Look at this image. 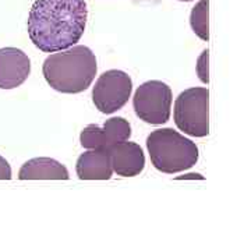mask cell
I'll return each mask as SVG.
<instances>
[{
    "label": "cell",
    "mask_w": 251,
    "mask_h": 251,
    "mask_svg": "<svg viewBox=\"0 0 251 251\" xmlns=\"http://www.w3.org/2000/svg\"><path fill=\"white\" fill-rule=\"evenodd\" d=\"M87 17L85 0H35L28 16V35L45 53L64 50L84 35Z\"/></svg>",
    "instance_id": "6da1fadb"
},
{
    "label": "cell",
    "mask_w": 251,
    "mask_h": 251,
    "mask_svg": "<svg viewBox=\"0 0 251 251\" xmlns=\"http://www.w3.org/2000/svg\"><path fill=\"white\" fill-rule=\"evenodd\" d=\"M97 72L95 53L84 45L72 46L49 54L42 64L46 82L62 94H80L88 90Z\"/></svg>",
    "instance_id": "7a4b0ae2"
},
{
    "label": "cell",
    "mask_w": 251,
    "mask_h": 251,
    "mask_svg": "<svg viewBox=\"0 0 251 251\" xmlns=\"http://www.w3.org/2000/svg\"><path fill=\"white\" fill-rule=\"evenodd\" d=\"M151 162L162 173L173 175L187 171L198 162V147L173 128H159L147 137Z\"/></svg>",
    "instance_id": "3957f363"
},
{
    "label": "cell",
    "mask_w": 251,
    "mask_h": 251,
    "mask_svg": "<svg viewBox=\"0 0 251 251\" xmlns=\"http://www.w3.org/2000/svg\"><path fill=\"white\" fill-rule=\"evenodd\" d=\"M175 125L180 131L191 137L209 134V91L194 87L183 91L175 102Z\"/></svg>",
    "instance_id": "277c9868"
},
{
    "label": "cell",
    "mask_w": 251,
    "mask_h": 251,
    "mask_svg": "<svg viewBox=\"0 0 251 251\" xmlns=\"http://www.w3.org/2000/svg\"><path fill=\"white\" fill-rule=\"evenodd\" d=\"M172 90L165 82L158 80L141 84L133 97L135 115L145 123L159 126L171 119Z\"/></svg>",
    "instance_id": "5b68a950"
},
{
    "label": "cell",
    "mask_w": 251,
    "mask_h": 251,
    "mask_svg": "<svg viewBox=\"0 0 251 251\" xmlns=\"http://www.w3.org/2000/svg\"><path fill=\"white\" fill-rule=\"evenodd\" d=\"M133 91V81L122 70H108L92 88V102L100 113L112 115L128 102Z\"/></svg>",
    "instance_id": "8992f818"
},
{
    "label": "cell",
    "mask_w": 251,
    "mask_h": 251,
    "mask_svg": "<svg viewBox=\"0 0 251 251\" xmlns=\"http://www.w3.org/2000/svg\"><path fill=\"white\" fill-rule=\"evenodd\" d=\"M131 137V126L125 117H110L105 125L87 126L80 135V143L87 150H108L112 145Z\"/></svg>",
    "instance_id": "52a82bcc"
},
{
    "label": "cell",
    "mask_w": 251,
    "mask_h": 251,
    "mask_svg": "<svg viewBox=\"0 0 251 251\" xmlns=\"http://www.w3.org/2000/svg\"><path fill=\"white\" fill-rule=\"evenodd\" d=\"M31 73V60L21 49H0V90H13L24 84Z\"/></svg>",
    "instance_id": "ba28073f"
},
{
    "label": "cell",
    "mask_w": 251,
    "mask_h": 251,
    "mask_svg": "<svg viewBox=\"0 0 251 251\" xmlns=\"http://www.w3.org/2000/svg\"><path fill=\"white\" fill-rule=\"evenodd\" d=\"M112 162V169L117 176L134 177L138 176L145 168V155L143 148L137 143H130L128 140L117 143L108 148Z\"/></svg>",
    "instance_id": "9c48e42d"
},
{
    "label": "cell",
    "mask_w": 251,
    "mask_h": 251,
    "mask_svg": "<svg viewBox=\"0 0 251 251\" xmlns=\"http://www.w3.org/2000/svg\"><path fill=\"white\" fill-rule=\"evenodd\" d=\"M75 172L81 180H109L113 175L108 150H90L81 153L75 163Z\"/></svg>",
    "instance_id": "30bf717a"
},
{
    "label": "cell",
    "mask_w": 251,
    "mask_h": 251,
    "mask_svg": "<svg viewBox=\"0 0 251 251\" xmlns=\"http://www.w3.org/2000/svg\"><path fill=\"white\" fill-rule=\"evenodd\" d=\"M20 180H69V171L52 158H34L25 162L18 173Z\"/></svg>",
    "instance_id": "8fae6325"
},
{
    "label": "cell",
    "mask_w": 251,
    "mask_h": 251,
    "mask_svg": "<svg viewBox=\"0 0 251 251\" xmlns=\"http://www.w3.org/2000/svg\"><path fill=\"white\" fill-rule=\"evenodd\" d=\"M208 16H209V0H200L193 7L190 16V24L194 34L205 42H208L209 39Z\"/></svg>",
    "instance_id": "7c38bea8"
},
{
    "label": "cell",
    "mask_w": 251,
    "mask_h": 251,
    "mask_svg": "<svg viewBox=\"0 0 251 251\" xmlns=\"http://www.w3.org/2000/svg\"><path fill=\"white\" fill-rule=\"evenodd\" d=\"M197 73L200 80L202 82H205V84L209 82V77H208V50H204L202 54L198 57Z\"/></svg>",
    "instance_id": "4fadbf2b"
},
{
    "label": "cell",
    "mask_w": 251,
    "mask_h": 251,
    "mask_svg": "<svg viewBox=\"0 0 251 251\" xmlns=\"http://www.w3.org/2000/svg\"><path fill=\"white\" fill-rule=\"evenodd\" d=\"M10 179H11V168H10L9 162L0 155V180Z\"/></svg>",
    "instance_id": "5bb4252c"
},
{
    "label": "cell",
    "mask_w": 251,
    "mask_h": 251,
    "mask_svg": "<svg viewBox=\"0 0 251 251\" xmlns=\"http://www.w3.org/2000/svg\"><path fill=\"white\" fill-rule=\"evenodd\" d=\"M180 1H191V0H180Z\"/></svg>",
    "instance_id": "9a60e30c"
}]
</instances>
